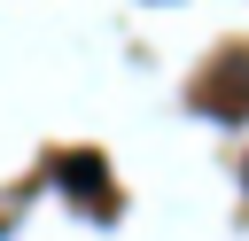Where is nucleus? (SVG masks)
<instances>
[{
  "mask_svg": "<svg viewBox=\"0 0 249 241\" xmlns=\"http://www.w3.org/2000/svg\"><path fill=\"white\" fill-rule=\"evenodd\" d=\"M54 179H62L70 194H86V202H101V194H109V171H101V155H93V148L62 155V163H54Z\"/></svg>",
  "mask_w": 249,
  "mask_h": 241,
  "instance_id": "obj_1",
  "label": "nucleus"
}]
</instances>
